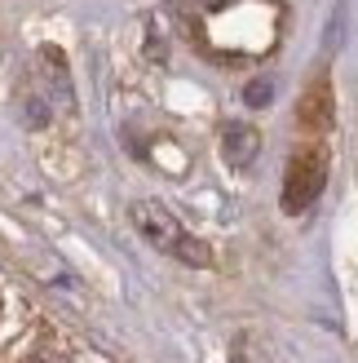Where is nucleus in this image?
<instances>
[{
  "mask_svg": "<svg viewBox=\"0 0 358 363\" xmlns=\"http://www.w3.org/2000/svg\"><path fill=\"white\" fill-rule=\"evenodd\" d=\"M212 5H230V0H212Z\"/></svg>",
  "mask_w": 358,
  "mask_h": 363,
  "instance_id": "nucleus-5",
  "label": "nucleus"
},
{
  "mask_svg": "<svg viewBox=\"0 0 358 363\" xmlns=\"http://www.w3.org/2000/svg\"><path fill=\"white\" fill-rule=\"evenodd\" d=\"M129 217H133L137 235H142L151 248L168 252V257L186 262V266H208V248L195 240V235H190L182 222H177V217H173L164 204H155V199H137V204L129 208Z\"/></svg>",
  "mask_w": 358,
  "mask_h": 363,
  "instance_id": "nucleus-1",
  "label": "nucleus"
},
{
  "mask_svg": "<svg viewBox=\"0 0 358 363\" xmlns=\"http://www.w3.org/2000/svg\"><path fill=\"white\" fill-rule=\"evenodd\" d=\"M243 98L253 102V106H265V102L275 98V84H270V80H253V84H248V94H243Z\"/></svg>",
  "mask_w": 358,
  "mask_h": 363,
  "instance_id": "nucleus-4",
  "label": "nucleus"
},
{
  "mask_svg": "<svg viewBox=\"0 0 358 363\" xmlns=\"http://www.w3.org/2000/svg\"><path fill=\"white\" fill-rule=\"evenodd\" d=\"M257 147H261V138L253 124H226V133H221V155L230 160L235 169H248L257 160Z\"/></svg>",
  "mask_w": 358,
  "mask_h": 363,
  "instance_id": "nucleus-3",
  "label": "nucleus"
},
{
  "mask_svg": "<svg viewBox=\"0 0 358 363\" xmlns=\"http://www.w3.org/2000/svg\"><path fill=\"white\" fill-rule=\"evenodd\" d=\"M328 182V155L323 151H296L288 160V173H283V213H306L318 195H323Z\"/></svg>",
  "mask_w": 358,
  "mask_h": 363,
  "instance_id": "nucleus-2",
  "label": "nucleus"
}]
</instances>
